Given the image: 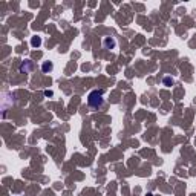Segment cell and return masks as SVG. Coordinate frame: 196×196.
<instances>
[{"label":"cell","mask_w":196,"mask_h":196,"mask_svg":"<svg viewBox=\"0 0 196 196\" xmlns=\"http://www.w3.org/2000/svg\"><path fill=\"white\" fill-rule=\"evenodd\" d=\"M32 69H34V63L31 60H24L20 64V72L22 74H29V72H32Z\"/></svg>","instance_id":"7a4b0ae2"},{"label":"cell","mask_w":196,"mask_h":196,"mask_svg":"<svg viewBox=\"0 0 196 196\" xmlns=\"http://www.w3.org/2000/svg\"><path fill=\"white\" fill-rule=\"evenodd\" d=\"M104 91H92L87 95V104L92 109H100L104 104Z\"/></svg>","instance_id":"6da1fadb"},{"label":"cell","mask_w":196,"mask_h":196,"mask_svg":"<svg viewBox=\"0 0 196 196\" xmlns=\"http://www.w3.org/2000/svg\"><path fill=\"white\" fill-rule=\"evenodd\" d=\"M52 69H54V64H52V61H44V63L42 64V71H43L44 74L52 72Z\"/></svg>","instance_id":"277c9868"},{"label":"cell","mask_w":196,"mask_h":196,"mask_svg":"<svg viewBox=\"0 0 196 196\" xmlns=\"http://www.w3.org/2000/svg\"><path fill=\"white\" fill-rule=\"evenodd\" d=\"M52 95H54L52 91H44V97H52Z\"/></svg>","instance_id":"52a82bcc"},{"label":"cell","mask_w":196,"mask_h":196,"mask_svg":"<svg viewBox=\"0 0 196 196\" xmlns=\"http://www.w3.org/2000/svg\"><path fill=\"white\" fill-rule=\"evenodd\" d=\"M31 44L34 48H38L40 44H42V38H40V37H32V38H31Z\"/></svg>","instance_id":"5b68a950"},{"label":"cell","mask_w":196,"mask_h":196,"mask_svg":"<svg viewBox=\"0 0 196 196\" xmlns=\"http://www.w3.org/2000/svg\"><path fill=\"white\" fill-rule=\"evenodd\" d=\"M103 44H104V46L107 48V49H113L117 43H115V40H113L112 37H106V38H104V42H103Z\"/></svg>","instance_id":"3957f363"},{"label":"cell","mask_w":196,"mask_h":196,"mask_svg":"<svg viewBox=\"0 0 196 196\" xmlns=\"http://www.w3.org/2000/svg\"><path fill=\"white\" fill-rule=\"evenodd\" d=\"M164 84H173V80L169 78V77H166V78H164Z\"/></svg>","instance_id":"8992f818"}]
</instances>
